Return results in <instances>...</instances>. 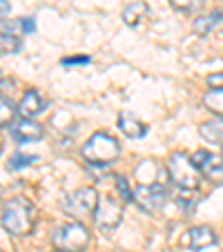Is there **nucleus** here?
<instances>
[{
	"instance_id": "obj_6",
	"label": "nucleus",
	"mask_w": 223,
	"mask_h": 252,
	"mask_svg": "<svg viewBox=\"0 0 223 252\" xmlns=\"http://www.w3.org/2000/svg\"><path fill=\"white\" fill-rule=\"evenodd\" d=\"M167 192L161 183H141V186L134 190V201L138 203V208L143 212H159V210L165 205Z\"/></svg>"
},
{
	"instance_id": "obj_5",
	"label": "nucleus",
	"mask_w": 223,
	"mask_h": 252,
	"mask_svg": "<svg viewBox=\"0 0 223 252\" xmlns=\"http://www.w3.org/2000/svg\"><path fill=\"white\" fill-rule=\"evenodd\" d=\"M98 205V194H96L94 188H78L74 194H69L65 199V212L71 217H78V219H85V217H94V210Z\"/></svg>"
},
{
	"instance_id": "obj_14",
	"label": "nucleus",
	"mask_w": 223,
	"mask_h": 252,
	"mask_svg": "<svg viewBox=\"0 0 223 252\" xmlns=\"http://www.w3.org/2000/svg\"><path fill=\"white\" fill-rule=\"evenodd\" d=\"M221 18H223L221 11H210V14H205V16H199V18L194 20V32L199 33V36H208V33L221 23Z\"/></svg>"
},
{
	"instance_id": "obj_20",
	"label": "nucleus",
	"mask_w": 223,
	"mask_h": 252,
	"mask_svg": "<svg viewBox=\"0 0 223 252\" xmlns=\"http://www.w3.org/2000/svg\"><path fill=\"white\" fill-rule=\"evenodd\" d=\"M172 7L179 11H185V14H190V11H196L201 5H203V0H170Z\"/></svg>"
},
{
	"instance_id": "obj_19",
	"label": "nucleus",
	"mask_w": 223,
	"mask_h": 252,
	"mask_svg": "<svg viewBox=\"0 0 223 252\" xmlns=\"http://www.w3.org/2000/svg\"><path fill=\"white\" fill-rule=\"evenodd\" d=\"M14 105L9 103V100H0V127H7V125L14 123V116H16Z\"/></svg>"
},
{
	"instance_id": "obj_13",
	"label": "nucleus",
	"mask_w": 223,
	"mask_h": 252,
	"mask_svg": "<svg viewBox=\"0 0 223 252\" xmlns=\"http://www.w3.org/2000/svg\"><path fill=\"white\" fill-rule=\"evenodd\" d=\"M147 16V5L145 2H129L123 9V20L129 27H136V25L143 23V18Z\"/></svg>"
},
{
	"instance_id": "obj_24",
	"label": "nucleus",
	"mask_w": 223,
	"mask_h": 252,
	"mask_svg": "<svg viewBox=\"0 0 223 252\" xmlns=\"http://www.w3.org/2000/svg\"><path fill=\"white\" fill-rule=\"evenodd\" d=\"M20 29H23V32H27V33H32L33 29H36V25L32 23V18H20Z\"/></svg>"
},
{
	"instance_id": "obj_12",
	"label": "nucleus",
	"mask_w": 223,
	"mask_h": 252,
	"mask_svg": "<svg viewBox=\"0 0 223 252\" xmlns=\"http://www.w3.org/2000/svg\"><path fill=\"white\" fill-rule=\"evenodd\" d=\"M119 127L127 138H141V136H145L147 134V125H143L141 121H136L134 116H129V114H121L119 116Z\"/></svg>"
},
{
	"instance_id": "obj_2",
	"label": "nucleus",
	"mask_w": 223,
	"mask_h": 252,
	"mask_svg": "<svg viewBox=\"0 0 223 252\" xmlns=\"http://www.w3.org/2000/svg\"><path fill=\"white\" fill-rule=\"evenodd\" d=\"M121 154V145L116 143L114 136H109L105 132H96L87 138V143L83 145V158L90 165H100L107 167L119 158Z\"/></svg>"
},
{
	"instance_id": "obj_25",
	"label": "nucleus",
	"mask_w": 223,
	"mask_h": 252,
	"mask_svg": "<svg viewBox=\"0 0 223 252\" xmlns=\"http://www.w3.org/2000/svg\"><path fill=\"white\" fill-rule=\"evenodd\" d=\"M9 2H7V0H0V18H5L7 14H9Z\"/></svg>"
},
{
	"instance_id": "obj_1",
	"label": "nucleus",
	"mask_w": 223,
	"mask_h": 252,
	"mask_svg": "<svg viewBox=\"0 0 223 252\" xmlns=\"http://www.w3.org/2000/svg\"><path fill=\"white\" fill-rule=\"evenodd\" d=\"M36 205L27 199V196H14L5 203L2 208V217L0 223L11 237H27L32 234V230L36 228Z\"/></svg>"
},
{
	"instance_id": "obj_18",
	"label": "nucleus",
	"mask_w": 223,
	"mask_h": 252,
	"mask_svg": "<svg viewBox=\"0 0 223 252\" xmlns=\"http://www.w3.org/2000/svg\"><path fill=\"white\" fill-rule=\"evenodd\" d=\"M38 161V157H33V154H14V157L9 158V170H23V167H29L32 163Z\"/></svg>"
},
{
	"instance_id": "obj_4",
	"label": "nucleus",
	"mask_w": 223,
	"mask_h": 252,
	"mask_svg": "<svg viewBox=\"0 0 223 252\" xmlns=\"http://www.w3.org/2000/svg\"><path fill=\"white\" fill-rule=\"evenodd\" d=\"M52 243L58 250L83 252L90 246V230L83 223H63L56 225L52 232Z\"/></svg>"
},
{
	"instance_id": "obj_16",
	"label": "nucleus",
	"mask_w": 223,
	"mask_h": 252,
	"mask_svg": "<svg viewBox=\"0 0 223 252\" xmlns=\"http://www.w3.org/2000/svg\"><path fill=\"white\" fill-rule=\"evenodd\" d=\"M201 136L208 143H221L223 145V119H214L201 125Z\"/></svg>"
},
{
	"instance_id": "obj_26",
	"label": "nucleus",
	"mask_w": 223,
	"mask_h": 252,
	"mask_svg": "<svg viewBox=\"0 0 223 252\" xmlns=\"http://www.w3.org/2000/svg\"><path fill=\"white\" fill-rule=\"evenodd\" d=\"M52 252H69V250H58V248H56V250H52Z\"/></svg>"
},
{
	"instance_id": "obj_10",
	"label": "nucleus",
	"mask_w": 223,
	"mask_h": 252,
	"mask_svg": "<svg viewBox=\"0 0 223 252\" xmlns=\"http://www.w3.org/2000/svg\"><path fill=\"white\" fill-rule=\"evenodd\" d=\"M16 110H18V114L23 116V119H33V116H38L45 112V98L40 96V92L27 90Z\"/></svg>"
},
{
	"instance_id": "obj_28",
	"label": "nucleus",
	"mask_w": 223,
	"mask_h": 252,
	"mask_svg": "<svg viewBox=\"0 0 223 252\" xmlns=\"http://www.w3.org/2000/svg\"><path fill=\"white\" fill-rule=\"evenodd\" d=\"M0 252H2V250H0Z\"/></svg>"
},
{
	"instance_id": "obj_11",
	"label": "nucleus",
	"mask_w": 223,
	"mask_h": 252,
	"mask_svg": "<svg viewBox=\"0 0 223 252\" xmlns=\"http://www.w3.org/2000/svg\"><path fill=\"white\" fill-rule=\"evenodd\" d=\"M188 241H190V248L196 252L205 250V248H217V232H214L210 225H199V228H192L188 232Z\"/></svg>"
},
{
	"instance_id": "obj_22",
	"label": "nucleus",
	"mask_w": 223,
	"mask_h": 252,
	"mask_svg": "<svg viewBox=\"0 0 223 252\" xmlns=\"http://www.w3.org/2000/svg\"><path fill=\"white\" fill-rule=\"evenodd\" d=\"M210 87H219V90H223V71H219V74H212V76L208 78Z\"/></svg>"
},
{
	"instance_id": "obj_21",
	"label": "nucleus",
	"mask_w": 223,
	"mask_h": 252,
	"mask_svg": "<svg viewBox=\"0 0 223 252\" xmlns=\"http://www.w3.org/2000/svg\"><path fill=\"white\" fill-rule=\"evenodd\" d=\"M116 188H119V192H121V201H125V203L134 201V192L129 190V183L125 176H116Z\"/></svg>"
},
{
	"instance_id": "obj_27",
	"label": "nucleus",
	"mask_w": 223,
	"mask_h": 252,
	"mask_svg": "<svg viewBox=\"0 0 223 252\" xmlns=\"http://www.w3.org/2000/svg\"><path fill=\"white\" fill-rule=\"evenodd\" d=\"M0 152H2V141H0Z\"/></svg>"
},
{
	"instance_id": "obj_7",
	"label": "nucleus",
	"mask_w": 223,
	"mask_h": 252,
	"mask_svg": "<svg viewBox=\"0 0 223 252\" xmlns=\"http://www.w3.org/2000/svg\"><path fill=\"white\" fill-rule=\"evenodd\" d=\"M123 219V203L114 196H103L98 199V205L94 210V223L100 230H114Z\"/></svg>"
},
{
	"instance_id": "obj_17",
	"label": "nucleus",
	"mask_w": 223,
	"mask_h": 252,
	"mask_svg": "<svg viewBox=\"0 0 223 252\" xmlns=\"http://www.w3.org/2000/svg\"><path fill=\"white\" fill-rule=\"evenodd\" d=\"M20 38L14 36V33L2 32L0 33V54H18L20 52Z\"/></svg>"
},
{
	"instance_id": "obj_15",
	"label": "nucleus",
	"mask_w": 223,
	"mask_h": 252,
	"mask_svg": "<svg viewBox=\"0 0 223 252\" xmlns=\"http://www.w3.org/2000/svg\"><path fill=\"white\" fill-rule=\"evenodd\" d=\"M203 105L212 112L214 116L223 119V90H219V87H210L203 96Z\"/></svg>"
},
{
	"instance_id": "obj_9",
	"label": "nucleus",
	"mask_w": 223,
	"mask_h": 252,
	"mask_svg": "<svg viewBox=\"0 0 223 252\" xmlns=\"http://www.w3.org/2000/svg\"><path fill=\"white\" fill-rule=\"evenodd\" d=\"M11 134H14L16 141L20 143H29V141H40L45 136V127L40 123H36L33 119H20L14 123L11 127Z\"/></svg>"
},
{
	"instance_id": "obj_3",
	"label": "nucleus",
	"mask_w": 223,
	"mask_h": 252,
	"mask_svg": "<svg viewBox=\"0 0 223 252\" xmlns=\"http://www.w3.org/2000/svg\"><path fill=\"white\" fill-rule=\"evenodd\" d=\"M167 174L181 190H196L201 183V170L194 165L190 154L174 152L167 161Z\"/></svg>"
},
{
	"instance_id": "obj_23",
	"label": "nucleus",
	"mask_w": 223,
	"mask_h": 252,
	"mask_svg": "<svg viewBox=\"0 0 223 252\" xmlns=\"http://www.w3.org/2000/svg\"><path fill=\"white\" fill-rule=\"evenodd\" d=\"M90 63V56H81V58H65L63 65H87Z\"/></svg>"
},
{
	"instance_id": "obj_8",
	"label": "nucleus",
	"mask_w": 223,
	"mask_h": 252,
	"mask_svg": "<svg viewBox=\"0 0 223 252\" xmlns=\"http://www.w3.org/2000/svg\"><path fill=\"white\" fill-rule=\"evenodd\" d=\"M194 165L201 170V174L212 183H223V158L217 157L212 152H205V150H199V152L192 157Z\"/></svg>"
}]
</instances>
